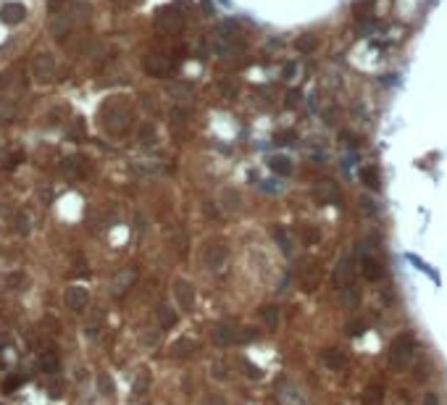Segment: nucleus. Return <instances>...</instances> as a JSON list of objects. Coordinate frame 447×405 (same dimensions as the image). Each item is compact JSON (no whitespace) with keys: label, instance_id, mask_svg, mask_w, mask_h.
I'll list each match as a JSON object with an SVG mask.
<instances>
[{"label":"nucleus","instance_id":"nucleus-36","mask_svg":"<svg viewBox=\"0 0 447 405\" xmlns=\"http://www.w3.org/2000/svg\"><path fill=\"white\" fill-rule=\"evenodd\" d=\"M303 235L308 237V242H318V240H321V235H318V232H313V229H308V226L303 229Z\"/></svg>","mask_w":447,"mask_h":405},{"label":"nucleus","instance_id":"nucleus-28","mask_svg":"<svg viewBox=\"0 0 447 405\" xmlns=\"http://www.w3.org/2000/svg\"><path fill=\"white\" fill-rule=\"evenodd\" d=\"M211 377L219 379V382H224V379H226V366H224L221 361H213V363H211Z\"/></svg>","mask_w":447,"mask_h":405},{"label":"nucleus","instance_id":"nucleus-5","mask_svg":"<svg viewBox=\"0 0 447 405\" xmlns=\"http://www.w3.org/2000/svg\"><path fill=\"white\" fill-rule=\"evenodd\" d=\"M313 195H316V200L321 202V206H340V202H342L340 187H337L334 182H329V179L318 182V184H316V190H313Z\"/></svg>","mask_w":447,"mask_h":405},{"label":"nucleus","instance_id":"nucleus-41","mask_svg":"<svg viewBox=\"0 0 447 405\" xmlns=\"http://www.w3.org/2000/svg\"><path fill=\"white\" fill-rule=\"evenodd\" d=\"M426 377H429V371H426V366L421 363L419 368H415V379H426Z\"/></svg>","mask_w":447,"mask_h":405},{"label":"nucleus","instance_id":"nucleus-9","mask_svg":"<svg viewBox=\"0 0 447 405\" xmlns=\"http://www.w3.org/2000/svg\"><path fill=\"white\" fill-rule=\"evenodd\" d=\"M219 202L226 213H237L242 208V195H240V190H234V187H224L221 195H219Z\"/></svg>","mask_w":447,"mask_h":405},{"label":"nucleus","instance_id":"nucleus-11","mask_svg":"<svg viewBox=\"0 0 447 405\" xmlns=\"http://www.w3.org/2000/svg\"><path fill=\"white\" fill-rule=\"evenodd\" d=\"M197 350H200V342L192 339V337H182V339H176L171 345V355L174 358H192V355H197Z\"/></svg>","mask_w":447,"mask_h":405},{"label":"nucleus","instance_id":"nucleus-34","mask_svg":"<svg viewBox=\"0 0 447 405\" xmlns=\"http://www.w3.org/2000/svg\"><path fill=\"white\" fill-rule=\"evenodd\" d=\"M355 11H358V19H368V11H371V3H361V6H355Z\"/></svg>","mask_w":447,"mask_h":405},{"label":"nucleus","instance_id":"nucleus-26","mask_svg":"<svg viewBox=\"0 0 447 405\" xmlns=\"http://www.w3.org/2000/svg\"><path fill=\"white\" fill-rule=\"evenodd\" d=\"M3 19L6 21H21L24 19V8L21 6H6L3 8Z\"/></svg>","mask_w":447,"mask_h":405},{"label":"nucleus","instance_id":"nucleus-16","mask_svg":"<svg viewBox=\"0 0 447 405\" xmlns=\"http://www.w3.org/2000/svg\"><path fill=\"white\" fill-rule=\"evenodd\" d=\"M134 279H137V271L134 269H124L116 279H113V295H124L132 284H134Z\"/></svg>","mask_w":447,"mask_h":405},{"label":"nucleus","instance_id":"nucleus-33","mask_svg":"<svg viewBox=\"0 0 447 405\" xmlns=\"http://www.w3.org/2000/svg\"><path fill=\"white\" fill-rule=\"evenodd\" d=\"M184 116H187V111H184V108H174V111H171V121H174V124H184V121H187Z\"/></svg>","mask_w":447,"mask_h":405},{"label":"nucleus","instance_id":"nucleus-6","mask_svg":"<svg viewBox=\"0 0 447 405\" xmlns=\"http://www.w3.org/2000/svg\"><path fill=\"white\" fill-rule=\"evenodd\" d=\"M237 337H240V326L229 324V321H221L211 329V339L216 345H237Z\"/></svg>","mask_w":447,"mask_h":405},{"label":"nucleus","instance_id":"nucleus-38","mask_svg":"<svg viewBox=\"0 0 447 405\" xmlns=\"http://www.w3.org/2000/svg\"><path fill=\"white\" fill-rule=\"evenodd\" d=\"M145 387H147V377L137 379V384H134V395H142V392H145Z\"/></svg>","mask_w":447,"mask_h":405},{"label":"nucleus","instance_id":"nucleus-1","mask_svg":"<svg viewBox=\"0 0 447 405\" xmlns=\"http://www.w3.org/2000/svg\"><path fill=\"white\" fill-rule=\"evenodd\" d=\"M295 274H297V282H300V287H303L305 292H313V290L321 284V279H323L321 263H318L316 258H311V255H305V258L297 261Z\"/></svg>","mask_w":447,"mask_h":405},{"label":"nucleus","instance_id":"nucleus-10","mask_svg":"<svg viewBox=\"0 0 447 405\" xmlns=\"http://www.w3.org/2000/svg\"><path fill=\"white\" fill-rule=\"evenodd\" d=\"M358 179L363 187H368V190H381V171L376 166H361L358 168Z\"/></svg>","mask_w":447,"mask_h":405},{"label":"nucleus","instance_id":"nucleus-24","mask_svg":"<svg viewBox=\"0 0 447 405\" xmlns=\"http://www.w3.org/2000/svg\"><path fill=\"white\" fill-rule=\"evenodd\" d=\"M384 400V389L379 384H368L363 392V405H381Z\"/></svg>","mask_w":447,"mask_h":405},{"label":"nucleus","instance_id":"nucleus-21","mask_svg":"<svg viewBox=\"0 0 447 405\" xmlns=\"http://www.w3.org/2000/svg\"><path fill=\"white\" fill-rule=\"evenodd\" d=\"M295 48H297V53H303V55H311L313 50H318V37H316V35H300V37L295 40Z\"/></svg>","mask_w":447,"mask_h":405},{"label":"nucleus","instance_id":"nucleus-14","mask_svg":"<svg viewBox=\"0 0 447 405\" xmlns=\"http://www.w3.org/2000/svg\"><path fill=\"white\" fill-rule=\"evenodd\" d=\"M321 358H323V363H326L332 371H340V368L347 366V355L342 350H337V348H326L321 353Z\"/></svg>","mask_w":447,"mask_h":405},{"label":"nucleus","instance_id":"nucleus-27","mask_svg":"<svg viewBox=\"0 0 447 405\" xmlns=\"http://www.w3.org/2000/svg\"><path fill=\"white\" fill-rule=\"evenodd\" d=\"M40 363H42V368L48 371V373H53V371H58V358L53 355V353H45L42 358H40Z\"/></svg>","mask_w":447,"mask_h":405},{"label":"nucleus","instance_id":"nucleus-25","mask_svg":"<svg viewBox=\"0 0 447 405\" xmlns=\"http://www.w3.org/2000/svg\"><path fill=\"white\" fill-rule=\"evenodd\" d=\"M98 387H100V392L111 397L116 392V387H113V379L108 377V373H98Z\"/></svg>","mask_w":447,"mask_h":405},{"label":"nucleus","instance_id":"nucleus-7","mask_svg":"<svg viewBox=\"0 0 447 405\" xmlns=\"http://www.w3.org/2000/svg\"><path fill=\"white\" fill-rule=\"evenodd\" d=\"M361 274L368 279V282H379V279L384 276V266H381V261L374 255V253H363L361 255Z\"/></svg>","mask_w":447,"mask_h":405},{"label":"nucleus","instance_id":"nucleus-13","mask_svg":"<svg viewBox=\"0 0 447 405\" xmlns=\"http://www.w3.org/2000/svg\"><path fill=\"white\" fill-rule=\"evenodd\" d=\"M352 276H355V266H352V261L350 258H342L340 261V266H337V271H334V282H337V287H347V284H352Z\"/></svg>","mask_w":447,"mask_h":405},{"label":"nucleus","instance_id":"nucleus-19","mask_svg":"<svg viewBox=\"0 0 447 405\" xmlns=\"http://www.w3.org/2000/svg\"><path fill=\"white\" fill-rule=\"evenodd\" d=\"M158 24H161L163 29H179V26H182V13L174 11V8H171V11L166 8V11L158 13Z\"/></svg>","mask_w":447,"mask_h":405},{"label":"nucleus","instance_id":"nucleus-15","mask_svg":"<svg viewBox=\"0 0 447 405\" xmlns=\"http://www.w3.org/2000/svg\"><path fill=\"white\" fill-rule=\"evenodd\" d=\"M269 168L276 177H289L292 174V161L287 155H269Z\"/></svg>","mask_w":447,"mask_h":405},{"label":"nucleus","instance_id":"nucleus-23","mask_svg":"<svg viewBox=\"0 0 447 405\" xmlns=\"http://www.w3.org/2000/svg\"><path fill=\"white\" fill-rule=\"evenodd\" d=\"M271 235H274L276 245L282 247V253H287V255H289V253H292V237H289V232H287L284 226H274Z\"/></svg>","mask_w":447,"mask_h":405},{"label":"nucleus","instance_id":"nucleus-2","mask_svg":"<svg viewBox=\"0 0 447 405\" xmlns=\"http://www.w3.org/2000/svg\"><path fill=\"white\" fill-rule=\"evenodd\" d=\"M413 355H415V339L410 334H400L395 337V342L390 345V363L392 368H403L413 361Z\"/></svg>","mask_w":447,"mask_h":405},{"label":"nucleus","instance_id":"nucleus-3","mask_svg":"<svg viewBox=\"0 0 447 405\" xmlns=\"http://www.w3.org/2000/svg\"><path fill=\"white\" fill-rule=\"evenodd\" d=\"M226 261H229V250H226L224 242H208V245H205V250H203V263H205L208 271H213V274L224 271Z\"/></svg>","mask_w":447,"mask_h":405},{"label":"nucleus","instance_id":"nucleus-12","mask_svg":"<svg viewBox=\"0 0 447 405\" xmlns=\"http://www.w3.org/2000/svg\"><path fill=\"white\" fill-rule=\"evenodd\" d=\"M279 397H282V402H284V405H308L305 395L300 392V387H295L292 382H284V384H282V389H279Z\"/></svg>","mask_w":447,"mask_h":405},{"label":"nucleus","instance_id":"nucleus-20","mask_svg":"<svg viewBox=\"0 0 447 405\" xmlns=\"http://www.w3.org/2000/svg\"><path fill=\"white\" fill-rule=\"evenodd\" d=\"M260 321H263L266 329H276V324H279V308L276 305H260Z\"/></svg>","mask_w":447,"mask_h":405},{"label":"nucleus","instance_id":"nucleus-8","mask_svg":"<svg viewBox=\"0 0 447 405\" xmlns=\"http://www.w3.org/2000/svg\"><path fill=\"white\" fill-rule=\"evenodd\" d=\"M64 303H66V308H71V310H82V308H87V303H90V292H87L84 287H79V284H71V287H66V292H64Z\"/></svg>","mask_w":447,"mask_h":405},{"label":"nucleus","instance_id":"nucleus-31","mask_svg":"<svg viewBox=\"0 0 447 405\" xmlns=\"http://www.w3.org/2000/svg\"><path fill=\"white\" fill-rule=\"evenodd\" d=\"M347 332H350L352 337H358V334L366 332V324H363V321H350V324H347Z\"/></svg>","mask_w":447,"mask_h":405},{"label":"nucleus","instance_id":"nucleus-40","mask_svg":"<svg viewBox=\"0 0 447 405\" xmlns=\"http://www.w3.org/2000/svg\"><path fill=\"white\" fill-rule=\"evenodd\" d=\"M424 405H439V397H437L434 392H429V395L424 397Z\"/></svg>","mask_w":447,"mask_h":405},{"label":"nucleus","instance_id":"nucleus-32","mask_svg":"<svg viewBox=\"0 0 447 405\" xmlns=\"http://www.w3.org/2000/svg\"><path fill=\"white\" fill-rule=\"evenodd\" d=\"M140 137H142V142H153V139H156V129H153V127H147V124H145V127H142V132H140Z\"/></svg>","mask_w":447,"mask_h":405},{"label":"nucleus","instance_id":"nucleus-37","mask_svg":"<svg viewBox=\"0 0 447 405\" xmlns=\"http://www.w3.org/2000/svg\"><path fill=\"white\" fill-rule=\"evenodd\" d=\"M292 137H295V134H292V132H279V134H276V142H282V145H287V142H292Z\"/></svg>","mask_w":447,"mask_h":405},{"label":"nucleus","instance_id":"nucleus-4","mask_svg":"<svg viewBox=\"0 0 447 405\" xmlns=\"http://www.w3.org/2000/svg\"><path fill=\"white\" fill-rule=\"evenodd\" d=\"M171 292H174V300L182 310H192L195 308V284L190 279H182L176 276L174 284H171Z\"/></svg>","mask_w":447,"mask_h":405},{"label":"nucleus","instance_id":"nucleus-30","mask_svg":"<svg viewBox=\"0 0 447 405\" xmlns=\"http://www.w3.org/2000/svg\"><path fill=\"white\" fill-rule=\"evenodd\" d=\"M240 363H242L245 368H248V371H245V373H248V377H250V379H260V368H258V366H253L250 361H245V358H242V361H240Z\"/></svg>","mask_w":447,"mask_h":405},{"label":"nucleus","instance_id":"nucleus-29","mask_svg":"<svg viewBox=\"0 0 447 405\" xmlns=\"http://www.w3.org/2000/svg\"><path fill=\"white\" fill-rule=\"evenodd\" d=\"M219 90H221L224 98H234L237 95V84L234 82H219Z\"/></svg>","mask_w":447,"mask_h":405},{"label":"nucleus","instance_id":"nucleus-35","mask_svg":"<svg viewBox=\"0 0 447 405\" xmlns=\"http://www.w3.org/2000/svg\"><path fill=\"white\" fill-rule=\"evenodd\" d=\"M205 405H226V400L221 395H208L205 397Z\"/></svg>","mask_w":447,"mask_h":405},{"label":"nucleus","instance_id":"nucleus-22","mask_svg":"<svg viewBox=\"0 0 447 405\" xmlns=\"http://www.w3.org/2000/svg\"><path fill=\"white\" fill-rule=\"evenodd\" d=\"M158 321H161V329H171V326H176L179 316H176V310H174V308L161 305V308H158Z\"/></svg>","mask_w":447,"mask_h":405},{"label":"nucleus","instance_id":"nucleus-18","mask_svg":"<svg viewBox=\"0 0 447 405\" xmlns=\"http://www.w3.org/2000/svg\"><path fill=\"white\" fill-rule=\"evenodd\" d=\"M340 298H342L345 308H358V305H361V287H355V284L342 287V290H340Z\"/></svg>","mask_w":447,"mask_h":405},{"label":"nucleus","instance_id":"nucleus-17","mask_svg":"<svg viewBox=\"0 0 447 405\" xmlns=\"http://www.w3.org/2000/svg\"><path fill=\"white\" fill-rule=\"evenodd\" d=\"M168 61L163 58V55H158V53H153V55H147V61H145V69L153 74V76H161V74H166L168 71Z\"/></svg>","mask_w":447,"mask_h":405},{"label":"nucleus","instance_id":"nucleus-39","mask_svg":"<svg viewBox=\"0 0 447 405\" xmlns=\"http://www.w3.org/2000/svg\"><path fill=\"white\" fill-rule=\"evenodd\" d=\"M361 208H363L366 213H374V211H376V208H374V202L368 200V197H366V200H361Z\"/></svg>","mask_w":447,"mask_h":405}]
</instances>
